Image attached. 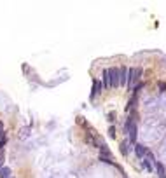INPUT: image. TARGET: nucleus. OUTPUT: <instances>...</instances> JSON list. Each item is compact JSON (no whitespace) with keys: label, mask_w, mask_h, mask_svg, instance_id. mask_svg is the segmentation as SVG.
Here are the masks:
<instances>
[{"label":"nucleus","mask_w":166,"mask_h":178,"mask_svg":"<svg viewBox=\"0 0 166 178\" xmlns=\"http://www.w3.org/2000/svg\"><path fill=\"white\" fill-rule=\"evenodd\" d=\"M107 75H109V80H110V87L121 86V82H119V68H109Z\"/></svg>","instance_id":"nucleus-1"},{"label":"nucleus","mask_w":166,"mask_h":178,"mask_svg":"<svg viewBox=\"0 0 166 178\" xmlns=\"http://www.w3.org/2000/svg\"><path fill=\"white\" fill-rule=\"evenodd\" d=\"M128 77H129V70H128L126 67H122V68H119V82H121V86L124 87V86H128Z\"/></svg>","instance_id":"nucleus-2"},{"label":"nucleus","mask_w":166,"mask_h":178,"mask_svg":"<svg viewBox=\"0 0 166 178\" xmlns=\"http://www.w3.org/2000/svg\"><path fill=\"white\" fill-rule=\"evenodd\" d=\"M135 154L140 157V159H144V157H147V156H149L147 147H145V145H142V143H136V145H135Z\"/></svg>","instance_id":"nucleus-3"},{"label":"nucleus","mask_w":166,"mask_h":178,"mask_svg":"<svg viewBox=\"0 0 166 178\" xmlns=\"http://www.w3.org/2000/svg\"><path fill=\"white\" fill-rule=\"evenodd\" d=\"M152 154H149L147 156V159H144V164H145V168L149 169V171H154V162H152Z\"/></svg>","instance_id":"nucleus-4"},{"label":"nucleus","mask_w":166,"mask_h":178,"mask_svg":"<svg viewBox=\"0 0 166 178\" xmlns=\"http://www.w3.org/2000/svg\"><path fill=\"white\" fill-rule=\"evenodd\" d=\"M128 133H129V140H131V143H135V142H136V124L131 126Z\"/></svg>","instance_id":"nucleus-5"},{"label":"nucleus","mask_w":166,"mask_h":178,"mask_svg":"<svg viewBox=\"0 0 166 178\" xmlns=\"http://www.w3.org/2000/svg\"><path fill=\"white\" fill-rule=\"evenodd\" d=\"M11 168H0V178H12L11 176Z\"/></svg>","instance_id":"nucleus-6"},{"label":"nucleus","mask_w":166,"mask_h":178,"mask_svg":"<svg viewBox=\"0 0 166 178\" xmlns=\"http://www.w3.org/2000/svg\"><path fill=\"white\" fill-rule=\"evenodd\" d=\"M101 86H100V82H98V80H93V91H91V96H96V94L100 93L101 91Z\"/></svg>","instance_id":"nucleus-7"},{"label":"nucleus","mask_w":166,"mask_h":178,"mask_svg":"<svg viewBox=\"0 0 166 178\" xmlns=\"http://www.w3.org/2000/svg\"><path fill=\"white\" fill-rule=\"evenodd\" d=\"M156 169H157V175L161 178H166V171H164V166L161 164V162H157L156 164Z\"/></svg>","instance_id":"nucleus-8"},{"label":"nucleus","mask_w":166,"mask_h":178,"mask_svg":"<svg viewBox=\"0 0 166 178\" xmlns=\"http://www.w3.org/2000/svg\"><path fill=\"white\" fill-rule=\"evenodd\" d=\"M119 148H121V152H122V154H128V142H122V143H121V147H119Z\"/></svg>","instance_id":"nucleus-9"},{"label":"nucleus","mask_w":166,"mask_h":178,"mask_svg":"<svg viewBox=\"0 0 166 178\" xmlns=\"http://www.w3.org/2000/svg\"><path fill=\"white\" fill-rule=\"evenodd\" d=\"M28 131H30V129H28V128L21 129V138H25V136H28V134H30V133H28Z\"/></svg>","instance_id":"nucleus-10"},{"label":"nucleus","mask_w":166,"mask_h":178,"mask_svg":"<svg viewBox=\"0 0 166 178\" xmlns=\"http://www.w3.org/2000/svg\"><path fill=\"white\" fill-rule=\"evenodd\" d=\"M4 161H5V154L0 152V168H2V164H4Z\"/></svg>","instance_id":"nucleus-11"},{"label":"nucleus","mask_w":166,"mask_h":178,"mask_svg":"<svg viewBox=\"0 0 166 178\" xmlns=\"http://www.w3.org/2000/svg\"><path fill=\"white\" fill-rule=\"evenodd\" d=\"M109 134H110V138H115V129L110 128V129H109Z\"/></svg>","instance_id":"nucleus-12"},{"label":"nucleus","mask_w":166,"mask_h":178,"mask_svg":"<svg viewBox=\"0 0 166 178\" xmlns=\"http://www.w3.org/2000/svg\"><path fill=\"white\" fill-rule=\"evenodd\" d=\"M159 89H161V91H166V82H159Z\"/></svg>","instance_id":"nucleus-13"},{"label":"nucleus","mask_w":166,"mask_h":178,"mask_svg":"<svg viewBox=\"0 0 166 178\" xmlns=\"http://www.w3.org/2000/svg\"><path fill=\"white\" fill-rule=\"evenodd\" d=\"M4 145H5V138H2V140H0V148L4 147Z\"/></svg>","instance_id":"nucleus-14"}]
</instances>
